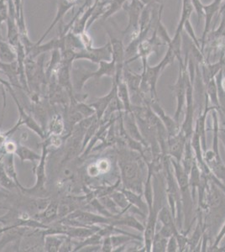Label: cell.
I'll use <instances>...</instances> for the list:
<instances>
[{
	"label": "cell",
	"instance_id": "8d00e7d4",
	"mask_svg": "<svg viewBox=\"0 0 225 252\" xmlns=\"http://www.w3.org/2000/svg\"><path fill=\"white\" fill-rule=\"evenodd\" d=\"M166 252H179V247H178V242H177V238L175 235H172L168 239L167 246H166Z\"/></svg>",
	"mask_w": 225,
	"mask_h": 252
},
{
	"label": "cell",
	"instance_id": "484cf974",
	"mask_svg": "<svg viewBox=\"0 0 225 252\" xmlns=\"http://www.w3.org/2000/svg\"><path fill=\"white\" fill-rule=\"evenodd\" d=\"M15 155L20 158V161L23 163L24 161L30 160L32 162L34 161H39L41 158V155H39L36 152L30 149L27 146H23V145H18L17 149L15 151Z\"/></svg>",
	"mask_w": 225,
	"mask_h": 252
},
{
	"label": "cell",
	"instance_id": "f35d334b",
	"mask_svg": "<svg viewBox=\"0 0 225 252\" xmlns=\"http://www.w3.org/2000/svg\"><path fill=\"white\" fill-rule=\"evenodd\" d=\"M87 173H88L89 177H91V178H96L97 176H99V171H98V168H97L96 163L91 164V165H89V166H88V168H87Z\"/></svg>",
	"mask_w": 225,
	"mask_h": 252
},
{
	"label": "cell",
	"instance_id": "ab89813d",
	"mask_svg": "<svg viewBox=\"0 0 225 252\" xmlns=\"http://www.w3.org/2000/svg\"><path fill=\"white\" fill-rule=\"evenodd\" d=\"M0 84H1L2 86L5 87L6 89L9 90V93H10V94H14V89L12 88V85L9 83V81L3 80V79L0 78Z\"/></svg>",
	"mask_w": 225,
	"mask_h": 252
},
{
	"label": "cell",
	"instance_id": "1f68e13d",
	"mask_svg": "<svg viewBox=\"0 0 225 252\" xmlns=\"http://www.w3.org/2000/svg\"><path fill=\"white\" fill-rule=\"evenodd\" d=\"M128 0H109L107 11L105 12V14L102 17L103 20H106L108 18L111 17L112 15H114L116 12L123 9V6L125 5V3Z\"/></svg>",
	"mask_w": 225,
	"mask_h": 252
},
{
	"label": "cell",
	"instance_id": "4dcf8cb0",
	"mask_svg": "<svg viewBox=\"0 0 225 252\" xmlns=\"http://www.w3.org/2000/svg\"><path fill=\"white\" fill-rule=\"evenodd\" d=\"M168 239L163 237L162 235H160L159 233L156 231L152 246H151V252H166V246H167Z\"/></svg>",
	"mask_w": 225,
	"mask_h": 252
},
{
	"label": "cell",
	"instance_id": "277c9868",
	"mask_svg": "<svg viewBox=\"0 0 225 252\" xmlns=\"http://www.w3.org/2000/svg\"><path fill=\"white\" fill-rule=\"evenodd\" d=\"M48 143L45 140L42 144L41 158H40V160H39V164L36 166V168L34 170L35 176H36L35 184L30 189H26L23 187L22 189H20V192H23L24 194L37 196L38 198H40V195L46 194V189L45 186H46V158L48 155Z\"/></svg>",
	"mask_w": 225,
	"mask_h": 252
},
{
	"label": "cell",
	"instance_id": "8fae6325",
	"mask_svg": "<svg viewBox=\"0 0 225 252\" xmlns=\"http://www.w3.org/2000/svg\"><path fill=\"white\" fill-rule=\"evenodd\" d=\"M122 121L126 133L132 139H134L138 142H140L144 146H150L143 136L142 133L140 132V128H139L136 119H135L133 112H124L122 115Z\"/></svg>",
	"mask_w": 225,
	"mask_h": 252
},
{
	"label": "cell",
	"instance_id": "5b68a950",
	"mask_svg": "<svg viewBox=\"0 0 225 252\" xmlns=\"http://www.w3.org/2000/svg\"><path fill=\"white\" fill-rule=\"evenodd\" d=\"M145 5L139 0H128L123 6V9L128 14L129 23L127 28L122 32V35L130 32L131 40L138 38L140 34V15Z\"/></svg>",
	"mask_w": 225,
	"mask_h": 252
},
{
	"label": "cell",
	"instance_id": "8992f818",
	"mask_svg": "<svg viewBox=\"0 0 225 252\" xmlns=\"http://www.w3.org/2000/svg\"><path fill=\"white\" fill-rule=\"evenodd\" d=\"M179 73H178L177 82L173 86L171 87V89L175 94L176 99H177V109L173 118L178 123H179L181 115L183 114V108L185 106L186 94H187V89H186L187 64L184 62V63H179Z\"/></svg>",
	"mask_w": 225,
	"mask_h": 252
},
{
	"label": "cell",
	"instance_id": "603a6c76",
	"mask_svg": "<svg viewBox=\"0 0 225 252\" xmlns=\"http://www.w3.org/2000/svg\"><path fill=\"white\" fill-rule=\"evenodd\" d=\"M17 60V52L15 49L3 39H0V62L4 63H13Z\"/></svg>",
	"mask_w": 225,
	"mask_h": 252
},
{
	"label": "cell",
	"instance_id": "44dd1931",
	"mask_svg": "<svg viewBox=\"0 0 225 252\" xmlns=\"http://www.w3.org/2000/svg\"><path fill=\"white\" fill-rule=\"evenodd\" d=\"M212 117H213V121H214V140H213V148L212 151L214 152V155H215V160L217 162L223 163L221 158H220V148H219V145H220V123H219V116H218V112L217 109H213L211 110Z\"/></svg>",
	"mask_w": 225,
	"mask_h": 252
},
{
	"label": "cell",
	"instance_id": "9c48e42d",
	"mask_svg": "<svg viewBox=\"0 0 225 252\" xmlns=\"http://www.w3.org/2000/svg\"><path fill=\"white\" fill-rule=\"evenodd\" d=\"M225 0H214L212 3L208 5L203 6V10H204V28L202 32V37L200 40L201 43V52L203 54V49L205 47L206 38L207 35L209 34V30L212 25V21L214 19V15L220 10V7L222 5L223 2Z\"/></svg>",
	"mask_w": 225,
	"mask_h": 252
},
{
	"label": "cell",
	"instance_id": "d6986e66",
	"mask_svg": "<svg viewBox=\"0 0 225 252\" xmlns=\"http://www.w3.org/2000/svg\"><path fill=\"white\" fill-rule=\"evenodd\" d=\"M47 129L48 131L46 132V136L49 135H63L66 132V123L63 115L58 113L52 115Z\"/></svg>",
	"mask_w": 225,
	"mask_h": 252
},
{
	"label": "cell",
	"instance_id": "7bdbcfd3",
	"mask_svg": "<svg viewBox=\"0 0 225 252\" xmlns=\"http://www.w3.org/2000/svg\"><path fill=\"white\" fill-rule=\"evenodd\" d=\"M4 155H5V152H4L3 146H0V161L2 160Z\"/></svg>",
	"mask_w": 225,
	"mask_h": 252
},
{
	"label": "cell",
	"instance_id": "d4e9b609",
	"mask_svg": "<svg viewBox=\"0 0 225 252\" xmlns=\"http://www.w3.org/2000/svg\"><path fill=\"white\" fill-rule=\"evenodd\" d=\"M118 97H120V100L122 102L125 112H132V103L130 99V95L129 92L128 87L124 79L118 82L117 89Z\"/></svg>",
	"mask_w": 225,
	"mask_h": 252
},
{
	"label": "cell",
	"instance_id": "7c38bea8",
	"mask_svg": "<svg viewBox=\"0 0 225 252\" xmlns=\"http://www.w3.org/2000/svg\"><path fill=\"white\" fill-rule=\"evenodd\" d=\"M189 140L183 131H181L177 135L171 136L167 139V154L171 158L181 162L183 158V152L185 149L186 143Z\"/></svg>",
	"mask_w": 225,
	"mask_h": 252
},
{
	"label": "cell",
	"instance_id": "b9f144b4",
	"mask_svg": "<svg viewBox=\"0 0 225 252\" xmlns=\"http://www.w3.org/2000/svg\"><path fill=\"white\" fill-rule=\"evenodd\" d=\"M220 139L222 141L223 144H224V146L225 147V128H222V129H220Z\"/></svg>",
	"mask_w": 225,
	"mask_h": 252
},
{
	"label": "cell",
	"instance_id": "2e32d148",
	"mask_svg": "<svg viewBox=\"0 0 225 252\" xmlns=\"http://www.w3.org/2000/svg\"><path fill=\"white\" fill-rule=\"evenodd\" d=\"M0 71L2 74H5L12 87L22 89L20 82V71L17 60L10 63L0 62Z\"/></svg>",
	"mask_w": 225,
	"mask_h": 252
},
{
	"label": "cell",
	"instance_id": "30bf717a",
	"mask_svg": "<svg viewBox=\"0 0 225 252\" xmlns=\"http://www.w3.org/2000/svg\"><path fill=\"white\" fill-rule=\"evenodd\" d=\"M11 96L14 98V103H16V106H17L19 114H20L19 120L21 121L22 125L26 126L29 129L33 130L41 139L45 140L46 138V132H45L40 124H38L34 118L32 117V115L26 113L25 108L20 104V102L18 100L15 93L12 94Z\"/></svg>",
	"mask_w": 225,
	"mask_h": 252
},
{
	"label": "cell",
	"instance_id": "60d3db41",
	"mask_svg": "<svg viewBox=\"0 0 225 252\" xmlns=\"http://www.w3.org/2000/svg\"><path fill=\"white\" fill-rule=\"evenodd\" d=\"M223 72H224V69H222V70L219 72V75H220V88L222 89L223 92L225 94V77L223 76Z\"/></svg>",
	"mask_w": 225,
	"mask_h": 252
},
{
	"label": "cell",
	"instance_id": "e0dca14e",
	"mask_svg": "<svg viewBox=\"0 0 225 252\" xmlns=\"http://www.w3.org/2000/svg\"><path fill=\"white\" fill-rule=\"evenodd\" d=\"M120 189L126 195V198L129 204H131L132 206L136 208L138 210H140L143 215L147 217L149 213L148 205L146 204V202L143 200L142 194L137 193L134 191L124 189V188Z\"/></svg>",
	"mask_w": 225,
	"mask_h": 252
},
{
	"label": "cell",
	"instance_id": "74e56055",
	"mask_svg": "<svg viewBox=\"0 0 225 252\" xmlns=\"http://www.w3.org/2000/svg\"><path fill=\"white\" fill-rule=\"evenodd\" d=\"M18 144L15 143L14 141H9L7 140L5 143L3 144V149L6 153H15V151L17 149Z\"/></svg>",
	"mask_w": 225,
	"mask_h": 252
},
{
	"label": "cell",
	"instance_id": "ee69618b",
	"mask_svg": "<svg viewBox=\"0 0 225 252\" xmlns=\"http://www.w3.org/2000/svg\"><path fill=\"white\" fill-rule=\"evenodd\" d=\"M164 1H165V0H152V3H157V4H160V5H161Z\"/></svg>",
	"mask_w": 225,
	"mask_h": 252
},
{
	"label": "cell",
	"instance_id": "4fadbf2b",
	"mask_svg": "<svg viewBox=\"0 0 225 252\" xmlns=\"http://www.w3.org/2000/svg\"><path fill=\"white\" fill-rule=\"evenodd\" d=\"M117 89L118 81L114 79L111 90L109 91L108 94L102 97L95 98V100L89 104L95 110V114H96V116H97V121H101V120H102L103 114H104V112H105L106 109L108 107V103H110V101L113 99V97L117 94Z\"/></svg>",
	"mask_w": 225,
	"mask_h": 252
},
{
	"label": "cell",
	"instance_id": "7a4b0ae2",
	"mask_svg": "<svg viewBox=\"0 0 225 252\" xmlns=\"http://www.w3.org/2000/svg\"><path fill=\"white\" fill-rule=\"evenodd\" d=\"M171 166L173 168L175 178L179 187L182 204H183V212L185 216V223L188 226V223L191 220L193 209L194 200L192 196L191 189L189 185V175L183 169L182 164L170 157Z\"/></svg>",
	"mask_w": 225,
	"mask_h": 252
},
{
	"label": "cell",
	"instance_id": "3957f363",
	"mask_svg": "<svg viewBox=\"0 0 225 252\" xmlns=\"http://www.w3.org/2000/svg\"><path fill=\"white\" fill-rule=\"evenodd\" d=\"M98 66L99 67L95 72H89L83 69H81V72L79 71H75L74 74L77 79V81H75V88L77 91H82L86 82L90 78H101L106 76L113 78L115 77L116 66L114 61H102L98 63Z\"/></svg>",
	"mask_w": 225,
	"mask_h": 252
},
{
	"label": "cell",
	"instance_id": "83f0119b",
	"mask_svg": "<svg viewBox=\"0 0 225 252\" xmlns=\"http://www.w3.org/2000/svg\"><path fill=\"white\" fill-rule=\"evenodd\" d=\"M110 197L114 199V202L117 204L118 206L120 207L124 213L127 212L132 206L127 200L125 193L120 189L114 190V192L110 194Z\"/></svg>",
	"mask_w": 225,
	"mask_h": 252
},
{
	"label": "cell",
	"instance_id": "f6af8a7d",
	"mask_svg": "<svg viewBox=\"0 0 225 252\" xmlns=\"http://www.w3.org/2000/svg\"><path fill=\"white\" fill-rule=\"evenodd\" d=\"M1 188H2V186H1V184H0V189H1Z\"/></svg>",
	"mask_w": 225,
	"mask_h": 252
},
{
	"label": "cell",
	"instance_id": "5bb4252c",
	"mask_svg": "<svg viewBox=\"0 0 225 252\" xmlns=\"http://www.w3.org/2000/svg\"><path fill=\"white\" fill-rule=\"evenodd\" d=\"M78 1H79V0H58L57 15H56V17H55L53 22H52L51 26H49L47 31L43 34L40 40L37 41V42L35 43V45H40V44L42 43L43 40L46 39V36L48 35L51 31L54 28L55 26H57V23H58L60 20H63L64 15H66V13H67L72 7H74V6L77 4Z\"/></svg>",
	"mask_w": 225,
	"mask_h": 252
},
{
	"label": "cell",
	"instance_id": "d6a6232c",
	"mask_svg": "<svg viewBox=\"0 0 225 252\" xmlns=\"http://www.w3.org/2000/svg\"><path fill=\"white\" fill-rule=\"evenodd\" d=\"M9 15V7L5 3V0H0V39L2 38L1 34V26L3 22L7 21Z\"/></svg>",
	"mask_w": 225,
	"mask_h": 252
},
{
	"label": "cell",
	"instance_id": "ba28073f",
	"mask_svg": "<svg viewBox=\"0 0 225 252\" xmlns=\"http://www.w3.org/2000/svg\"><path fill=\"white\" fill-rule=\"evenodd\" d=\"M148 103L152 110L157 114V116L160 118V120L161 121L163 125L165 126L168 137L177 135L181 129L180 123L175 121L174 118H171L165 113V110L160 105L158 99H150V101H148Z\"/></svg>",
	"mask_w": 225,
	"mask_h": 252
},
{
	"label": "cell",
	"instance_id": "cb8c5ba5",
	"mask_svg": "<svg viewBox=\"0 0 225 252\" xmlns=\"http://www.w3.org/2000/svg\"><path fill=\"white\" fill-rule=\"evenodd\" d=\"M195 160H196V158H195V154H194L193 150L192 147L191 138H190L186 143L185 149H184L183 158L181 160V164L183 166V169L188 175L191 172L192 167H193Z\"/></svg>",
	"mask_w": 225,
	"mask_h": 252
},
{
	"label": "cell",
	"instance_id": "e575fe53",
	"mask_svg": "<svg viewBox=\"0 0 225 252\" xmlns=\"http://www.w3.org/2000/svg\"><path fill=\"white\" fill-rule=\"evenodd\" d=\"M225 236V221L223 223L221 229L220 230V232L218 233L216 235V238L214 240V244L212 245V247H209L208 250V252H217V250L219 248L220 242L222 241L223 239Z\"/></svg>",
	"mask_w": 225,
	"mask_h": 252
},
{
	"label": "cell",
	"instance_id": "7402d4cb",
	"mask_svg": "<svg viewBox=\"0 0 225 252\" xmlns=\"http://www.w3.org/2000/svg\"><path fill=\"white\" fill-rule=\"evenodd\" d=\"M206 94L208 96V101H210L212 105L217 109H220V98H219V86L217 83L216 77L213 78L205 83Z\"/></svg>",
	"mask_w": 225,
	"mask_h": 252
},
{
	"label": "cell",
	"instance_id": "f1b7e54d",
	"mask_svg": "<svg viewBox=\"0 0 225 252\" xmlns=\"http://www.w3.org/2000/svg\"><path fill=\"white\" fill-rule=\"evenodd\" d=\"M0 184L3 189L6 190H13V189H19L17 184L14 183V180L9 178L6 173L4 167H3L2 160L0 161Z\"/></svg>",
	"mask_w": 225,
	"mask_h": 252
},
{
	"label": "cell",
	"instance_id": "836d02e7",
	"mask_svg": "<svg viewBox=\"0 0 225 252\" xmlns=\"http://www.w3.org/2000/svg\"><path fill=\"white\" fill-rule=\"evenodd\" d=\"M100 175L106 174L111 169L112 164L107 158H101L96 162Z\"/></svg>",
	"mask_w": 225,
	"mask_h": 252
},
{
	"label": "cell",
	"instance_id": "52a82bcc",
	"mask_svg": "<svg viewBox=\"0 0 225 252\" xmlns=\"http://www.w3.org/2000/svg\"><path fill=\"white\" fill-rule=\"evenodd\" d=\"M75 60L85 59L94 63H98L102 61L112 60V48L110 42L104 45L102 47L95 48L91 46L89 48H83L77 52H74Z\"/></svg>",
	"mask_w": 225,
	"mask_h": 252
},
{
	"label": "cell",
	"instance_id": "d590c367",
	"mask_svg": "<svg viewBox=\"0 0 225 252\" xmlns=\"http://www.w3.org/2000/svg\"><path fill=\"white\" fill-rule=\"evenodd\" d=\"M114 251V247L111 241V235H107L104 236L101 244V249L100 252H111Z\"/></svg>",
	"mask_w": 225,
	"mask_h": 252
},
{
	"label": "cell",
	"instance_id": "ffe728a7",
	"mask_svg": "<svg viewBox=\"0 0 225 252\" xmlns=\"http://www.w3.org/2000/svg\"><path fill=\"white\" fill-rule=\"evenodd\" d=\"M14 156L15 154L14 153H6L2 159V162H3L6 173L8 174L9 178L14 180L15 184H17L20 191V189H22L23 186L20 184V181L18 179L17 172H16L15 164H14Z\"/></svg>",
	"mask_w": 225,
	"mask_h": 252
},
{
	"label": "cell",
	"instance_id": "f546056e",
	"mask_svg": "<svg viewBox=\"0 0 225 252\" xmlns=\"http://www.w3.org/2000/svg\"><path fill=\"white\" fill-rule=\"evenodd\" d=\"M101 204L105 207V209L112 215H117L122 214L123 212L120 207L114 202V199L110 197V195H106L98 198Z\"/></svg>",
	"mask_w": 225,
	"mask_h": 252
},
{
	"label": "cell",
	"instance_id": "4316f807",
	"mask_svg": "<svg viewBox=\"0 0 225 252\" xmlns=\"http://www.w3.org/2000/svg\"><path fill=\"white\" fill-rule=\"evenodd\" d=\"M157 220L162 223V225H166L170 227H177L176 223V219L174 217L171 213L170 207L167 205H163L160 209L157 216Z\"/></svg>",
	"mask_w": 225,
	"mask_h": 252
},
{
	"label": "cell",
	"instance_id": "ac0fdd59",
	"mask_svg": "<svg viewBox=\"0 0 225 252\" xmlns=\"http://www.w3.org/2000/svg\"><path fill=\"white\" fill-rule=\"evenodd\" d=\"M67 238L66 235L50 234L45 235L44 240V252H57L60 251L63 242Z\"/></svg>",
	"mask_w": 225,
	"mask_h": 252
},
{
	"label": "cell",
	"instance_id": "9a60e30c",
	"mask_svg": "<svg viewBox=\"0 0 225 252\" xmlns=\"http://www.w3.org/2000/svg\"><path fill=\"white\" fill-rule=\"evenodd\" d=\"M60 200L58 198H53L50 200L48 205L42 212L35 214L33 216V219L40 221L41 223L49 225L52 222H55L56 219L58 218V209H59Z\"/></svg>",
	"mask_w": 225,
	"mask_h": 252
},
{
	"label": "cell",
	"instance_id": "6da1fadb",
	"mask_svg": "<svg viewBox=\"0 0 225 252\" xmlns=\"http://www.w3.org/2000/svg\"><path fill=\"white\" fill-rule=\"evenodd\" d=\"M120 145L118 149L119 166L120 171V180L124 189L131 190L137 193L143 195V189L145 182L143 178L145 160L140 153L132 151L126 146L125 142L120 140Z\"/></svg>",
	"mask_w": 225,
	"mask_h": 252
}]
</instances>
